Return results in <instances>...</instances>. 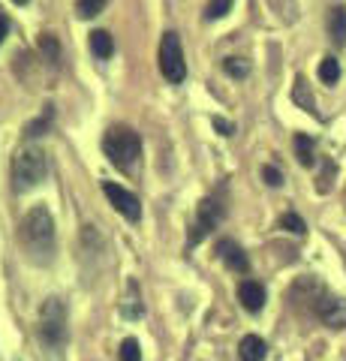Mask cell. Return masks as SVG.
<instances>
[{
	"label": "cell",
	"mask_w": 346,
	"mask_h": 361,
	"mask_svg": "<svg viewBox=\"0 0 346 361\" xmlns=\"http://www.w3.org/2000/svg\"><path fill=\"white\" fill-rule=\"evenodd\" d=\"M18 244L37 265H49L54 259V220L46 205H37L25 214L18 226Z\"/></svg>",
	"instance_id": "6da1fadb"
},
{
	"label": "cell",
	"mask_w": 346,
	"mask_h": 361,
	"mask_svg": "<svg viewBox=\"0 0 346 361\" xmlns=\"http://www.w3.org/2000/svg\"><path fill=\"white\" fill-rule=\"evenodd\" d=\"M103 154L118 169L130 172L142 157V135L132 127H127V123H115V127H109L103 135Z\"/></svg>",
	"instance_id": "7a4b0ae2"
},
{
	"label": "cell",
	"mask_w": 346,
	"mask_h": 361,
	"mask_svg": "<svg viewBox=\"0 0 346 361\" xmlns=\"http://www.w3.org/2000/svg\"><path fill=\"white\" fill-rule=\"evenodd\" d=\"M49 175V157L42 148H21L13 160V187L18 193H25V190H33L39 184V180H46Z\"/></svg>",
	"instance_id": "3957f363"
},
{
	"label": "cell",
	"mask_w": 346,
	"mask_h": 361,
	"mask_svg": "<svg viewBox=\"0 0 346 361\" xmlns=\"http://www.w3.org/2000/svg\"><path fill=\"white\" fill-rule=\"evenodd\" d=\"M160 73L169 85H181L187 78V61L181 49V37L175 30H166L160 39Z\"/></svg>",
	"instance_id": "277c9868"
},
{
	"label": "cell",
	"mask_w": 346,
	"mask_h": 361,
	"mask_svg": "<svg viewBox=\"0 0 346 361\" xmlns=\"http://www.w3.org/2000/svg\"><path fill=\"white\" fill-rule=\"evenodd\" d=\"M39 337L51 349H61L66 343V307L61 298H49L39 310Z\"/></svg>",
	"instance_id": "5b68a950"
},
{
	"label": "cell",
	"mask_w": 346,
	"mask_h": 361,
	"mask_svg": "<svg viewBox=\"0 0 346 361\" xmlns=\"http://www.w3.org/2000/svg\"><path fill=\"white\" fill-rule=\"evenodd\" d=\"M220 220H223V205H220V202L217 199H202V202H199V211H196V220H193V232H190L187 244L196 247L211 229H217Z\"/></svg>",
	"instance_id": "8992f818"
},
{
	"label": "cell",
	"mask_w": 346,
	"mask_h": 361,
	"mask_svg": "<svg viewBox=\"0 0 346 361\" xmlns=\"http://www.w3.org/2000/svg\"><path fill=\"white\" fill-rule=\"evenodd\" d=\"M103 193H106V199L111 202V205H115V211L124 214L130 223H136V220L142 217V202H139V196H132L130 190H124L121 184H111V180H106V184H103Z\"/></svg>",
	"instance_id": "52a82bcc"
},
{
	"label": "cell",
	"mask_w": 346,
	"mask_h": 361,
	"mask_svg": "<svg viewBox=\"0 0 346 361\" xmlns=\"http://www.w3.org/2000/svg\"><path fill=\"white\" fill-rule=\"evenodd\" d=\"M316 316L328 325V329H346V298L322 295L316 301Z\"/></svg>",
	"instance_id": "ba28073f"
},
{
	"label": "cell",
	"mask_w": 346,
	"mask_h": 361,
	"mask_svg": "<svg viewBox=\"0 0 346 361\" xmlns=\"http://www.w3.org/2000/svg\"><path fill=\"white\" fill-rule=\"evenodd\" d=\"M238 301L244 304V310L259 313L265 307V286L256 280H241L238 283Z\"/></svg>",
	"instance_id": "9c48e42d"
},
{
	"label": "cell",
	"mask_w": 346,
	"mask_h": 361,
	"mask_svg": "<svg viewBox=\"0 0 346 361\" xmlns=\"http://www.w3.org/2000/svg\"><path fill=\"white\" fill-rule=\"evenodd\" d=\"M217 253H220V259H223V262H226L232 271H238V274H247L250 262H247V256H244V250H241L235 241L223 238V241L217 244Z\"/></svg>",
	"instance_id": "30bf717a"
},
{
	"label": "cell",
	"mask_w": 346,
	"mask_h": 361,
	"mask_svg": "<svg viewBox=\"0 0 346 361\" xmlns=\"http://www.w3.org/2000/svg\"><path fill=\"white\" fill-rule=\"evenodd\" d=\"M268 355V346L259 334H247L244 341L238 343V358L241 361H265Z\"/></svg>",
	"instance_id": "8fae6325"
},
{
	"label": "cell",
	"mask_w": 346,
	"mask_h": 361,
	"mask_svg": "<svg viewBox=\"0 0 346 361\" xmlns=\"http://www.w3.org/2000/svg\"><path fill=\"white\" fill-rule=\"evenodd\" d=\"M328 37L331 42L338 45H346V6H331L328 13Z\"/></svg>",
	"instance_id": "7c38bea8"
},
{
	"label": "cell",
	"mask_w": 346,
	"mask_h": 361,
	"mask_svg": "<svg viewBox=\"0 0 346 361\" xmlns=\"http://www.w3.org/2000/svg\"><path fill=\"white\" fill-rule=\"evenodd\" d=\"M91 51L97 54L99 61L111 58V51H115V39H111L109 30H94V33H91Z\"/></svg>",
	"instance_id": "4fadbf2b"
},
{
	"label": "cell",
	"mask_w": 346,
	"mask_h": 361,
	"mask_svg": "<svg viewBox=\"0 0 346 361\" xmlns=\"http://www.w3.org/2000/svg\"><path fill=\"white\" fill-rule=\"evenodd\" d=\"M295 154H298V163L301 166H314V139L310 135H304V133H298L295 135Z\"/></svg>",
	"instance_id": "5bb4252c"
},
{
	"label": "cell",
	"mask_w": 346,
	"mask_h": 361,
	"mask_svg": "<svg viewBox=\"0 0 346 361\" xmlns=\"http://www.w3.org/2000/svg\"><path fill=\"white\" fill-rule=\"evenodd\" d=\"M319 78H322V85H338L340 82V63H338V58H322V63H319Z\"/></svg>",
	"instance_id": "9a60e30c"
},
{
	"label": "cell",
	"mask_w": 346,
	"mask_h": 361,
	"mask_svg": "<svg viewBox=\"0 0 346 361\" xmlns=\"http://www.w3.org/2000/svg\"><path fill=\"white\" fill-rule=\"evenodd\" d=\"M292 99H295V103H298L301 109H304V111H314V115H316V99L310 97V90H307V82H304V78H295Z\"/></svg>",
	"instance_id": "2e32d148"
},
{
	"label": "cell",
	"mask_w": 346,
	"mask_h": 361,
	"mask_svg": "<svg viewBox=\"0 0 346 361\" xmlns=\"http://www.w3.org/2000/svg\"><path fill=\"white\" fill-rule=\"evenodd\" d=\"M39 51L46 54L49 63H61V45H58V39H54L51 33H42L39 37Z\"/></svg>",
	"instance_id": "e0dca14e"
},
{
	"label": "cell",
	"mask_w": 346,
	"mask_h": 361,
	"mask_svg": "<svg viewBox=\"0 0 346 361\" xmlns=\"http://www.w3.org/2000/svg\"><path fill=\"white\" fill-rule=\"evenodd\" d=\"M109 0H75V13H79L82 18H94L106 9Z\"/></svg>",
	"instance_id": "ac0fdd59"
},
{
	"label": "cell",
	"mask_w": 346,
	"mask_h": 361,
	"mask_svg": "<svg viewBox=\"0 0 346 361\" xmlns=\"http://www.w3.org/2000/svg\"><path fill=\"white\" fill-rule=\"evenodd\" d=\"M280 229L292 232V235H304V232H307V223L301 220L298 214H292V211H289V214H283V217H280Z\"/></svg>",
	"instance_id": "d6986e66"
},
{
	"label": "cell",
	"mask_w": 346,
	"mask_h": 361,
	"mask_svg": "<svg viewBox=\"0 0 346 361\" xmlns=\"http://www.w3.org/2000/svg\"><path fill=\"white\" fill-rule=\"evenodd\" d=\"M223 70H226L232 78H247L250 63H247V61H241V58H226V61H223Z\"/></svg>",
	"instance_id": "ffe728a7"
},
{
	"label": "cell",
	"mask_w": 346,
	"mask_h": 361,
	"mask_svg": "<svg viewBox=\"0 0 346 361\" xmlns=\"http://www.w3.org/2000/svg\"><path fill=\"white\" fill-rule=\"evenodd\" d=\"M121 361H142V346L136 337H127V341L121 343Z\"/></svg>",
	"instance_id": "44dd1931"
},
{
	"label": "cell",
	"mask_w": 346,
	"mask_h": 361,
	"mask_svg": "<svg viewBox=\"0 0 346 361\" xmlns=\"http://www.w3.org/2000/svg\"><path fill=\"white\" fill-rule=\"evenodd\" d=\"M232 9V0H208L205 6V18H223Z\"/></svg>",
	"instance_id": "7402d4cb"
},
{
	"label": "cell",
	"mask_w": 346,
	"mask_h": 361,
	"mask_svg": "<svg viewBox=\"0 0 346 361\" xmlns=\"http://www.w3.org/2000/svg\"><path fill=\"white\" fill-rule=\"evenodd\" d=\"M262 178H265L268 187H280V184H283L280 169H274V166H265V169H262Z\"/></svg>",
	"instance_id": "603a6c76"
},
{
	"label": "cell",
	"mask_w": 346,
	"mask_h": 361,
	"mask_svg": "<svg viewBox=\"0 0 346 361\" xmlns=\"http://www.w3.org/2000/svg\"><path fill=\"white\" fill-rule=\"evenodd\" d=\"M214 127H217L223 135H232V133H235V123H229V121H223V118H214Z\"/></svg>",
	"instance_id": "cb8c5ba5"
},
{
	"label": "cell",
	"mask_w": 346,
	"mask_h": 361,
	"mask_svg": "<svg viewBox=\"0 0 346 361\" xmlns=\"http://www.w3.org/2000/svg\"><path fill=\"white\" fill-rule=\"evenodd\" d=\"M6 30H9V18H6L4 13H0V42L6 39Z\"/></svg>",
	"instance_id": "d4e9b609"
},
{
	"label": "cell",
	"mask_w": 346,
	"mask_h": 361,
	"mask_svg": "<svg viewBox=\"0 0 346 361\" xmlns=\"http://www.w3.org/2000/svg\"><path fill=\"white\" fill-rule=\"evenodd\" d=\"M13 4H18V6H21V4H27V0H13Z\"/></svg>",
	"instance_id": "484cf974"
}]
</instances>
